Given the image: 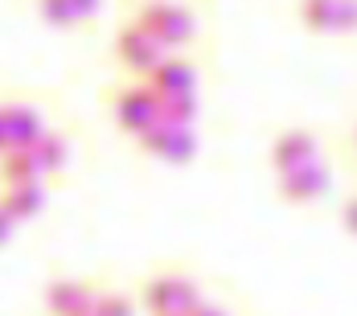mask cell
<instances>
[{"mask_svg":"<svg viewBox=\"0 0 357 316\" xmlns=\"http://www.w3.org/2000/svg\"><path fill=\"white\" fill-rule=\"evenodd\" d=\"M140 304L148 308V316L189 313V308L202 304V287L181 267H160V271H152V276L140 280Z\"/></svg>","mask_w":357,"mask_h":316,"instance_id":"obj_1","label":"cell"},{"mask_svg":"<svg viewBox=\"0 0 357 316\" xmlns=\"http://www.w3.org/2000/svg\"><path fill=\"white\" fill-rule=\"evenodd\" d=\"M107 111L115 128L123 136H136V140L160 123V99L148 82H119L115 91H107Z\"/></svg>","mask_w":357,"mask_h":316,"instance_id":"obj_2","label":"cell"},{"mask_svg":"<svg viewBox=\"0 0 357 316\" xmlns=\"http://www.w3.org/2000/svg\"><path fill=\"white\" fill-rule=\"evenodd\" d=\"M136 25L144 33H152L165 50H181L197 37V21L189 8H181L173 0H148L140 13H136Z\"/></svg>","mask_w":357,"mask_h":316,"instance_id":"obj_3","label":"cell"},{"mask_svg":"<svg viewBox=\"0 0 357 316\" xmlns=\"http://www.w3.org/2000/svg\"><path fill=\"white\" fill-rule=\"evenodd\" d=\"M165 58H169V50H165L152 33H144L136 21L115 33V62H119V70L136 74V78H148Z\"/></svg>","mask_w":357,"mask_h":316,"instance_id":"obj_4","label":"cell"},{"mask_svg":"<svg viewBox=\"0 0 357 316\" xmlns=\"http://www.w3.org/2000/svg\"><path fill=\"white\" fill-rule=\"evenodd\" d=\"M328 189H333V169L324 165L321 156L300 165V169H291V173H280V185H275L280 202H287V206H312V202H321Z\"/></svg>","mask_w":357,"mask_h":316,"instance_id":"obj_5","label":"cell"},{"mask_svg":"<svg viewBox=\"0 0 357 316\" xmlns=\"http://www.w3.org/2000/svg\"><path fill=\"white\" fill-rule=\"evenodd\" d=\"M140 148L152 156V160L189 165L193 152H197V136H193V128H181V123H156L152 132L140 136Z\"/></svg>","mask_w":357,"mask_h":316,"instance_id":"obj_6","label":"cell"},{"mask_svg":"<svg viewBox=\"0 0 357 316\" xmlns=\"http://www.w3.org/2000/svg\"><path fill=\"white\" fill-rule=\"evenodd\" d=\"M317 156H321V140H317L312 128H284V132L271 140V152H267L275 176L291 173V169H300V165H308V160H317Z\"/></svg>","mask_w":357,"mask_h":316,"instance_id":"obj_7","label":"cell"},{"mask_svg":"<svg viewBox=\"0 0 357 316\" xmlns=\"http://www.w3.org/2000/svg\"><path fill=\"white\" fill-rule=\"evenodd\" d=\"M41 304H45V316H91L95 308V287L86 280H50L45 283V296H41Z\"/></svg>","mask_w":357,"mask_h":316,"instance_id":"obj_8","label":"cell"},{"mask_svg":"<svg viewBox=\"0 0 357 316\" xmlns=\"http://www.w3.org/2000/svg\"><path fill=\"white\" fill-rule=\"evenodd\" d=\"M144 82L156 91V99H189V95H197V66L189 58H173L169 54Z\"/></svg>","mask_w":357,"mask_h":316,"instance_id":"obj_9","label":"cell"},{"mask_svg":"<svg viewBox=\"0 0 357 316\" xmlns=\"http://www.w3.org/2000/svg\"><path fill=\"white\" fill-rule=\"evenodd\" d=\"M4 111V128H8V148H33L45 136V123H41V111L33 103H21V99H8L0 103Z\"/></svg>","mask_w":357,"mask_h":316,"instance_id":"obj_10","label":"cell"},{"mask_svg":"<svg viewBox=\"0 0 357 316\" xmlns=\"http://www.w3.org/2000/svg\"><path fill=\"white\" fill-rule=\"evenodd\" d=\"M0 210H8L17 222H29L45 210V185L29 181V185H4L0 189Z\"/></svg>","mask_w":357,"mask_h":316,"instance_id":"obj_11","label":"cell"},{"mask_svg":"<svg viewBox=\"0 0 357 316\" xmlns=\"http://www.w3.org/2000/svg\"><path fill=\"white\" fill-rule=\"evenodd\" d=\"M41 165L29 148H8L0 156V189L4 185H29V181H41Z\"/></svg>","mask_w":357,"mask_h":316,"instance_id":"obj_12","label":"cell"},{"mask_svg":"<svg viewBox=\"0 0 357 316\" xmlns=\"http://www.w3.org/2000/svg\"><path fill=\"white\" fill-rule=\"evenodd\" d=\"M341 0H300V25L308 33H337Z\"/></svg>","mask_w":357,"mask_h":316,"instance_id":"obj_13","label":"cell"},{"mask_svg":"<svg viewBox=\"0 0 357 316\" xmlns=\"http://www.w3.org/2000/svg\"><path fill=\"white\" fill-rule=\"evenodd\" d=\"M29 152L37 156V165H41V173H45V176H50V173H62V169H66V160H70V140H66V136L45 132V136H41Z\"/></svg>","mask_w":357,"mask_h":316,"instance_id":"obj_14","label":"cell"},{"mask_svg":"<svg viewBox=\"0 0 357 316\" xmlns=\"http://www.w3.org/2000/svg\"><path fill=\"white\" fill-rule=\"evenodd\" d=\"M91 316H136V300L128 292H95V308Z\"/></svg>","mask_w":357,"mask_h":316,"instance_id":"obj_15","label":"cell"},{"mask_svg":"<svg viewBox=\"0 0 357 316\" xmlns=\"http://www.w3.org/2000/svg\"><path fill=\"white\" fill-rule=\"evenodd\" d=\"M37 13L50 21V25H58V29H74L82 17H78V8H74V0H37Z\"/></svg>","mask_w":357,"mask_h":316,"instance_id":"obj_16","label":"cell"},{"mask_svg":"<svg viewBox=\"0 0 357 316\" xmlns=\"http://www.w3.org/2000/svg\"><path fill=\"white\" fill-rule=\"evenodd\" d=\"M337 218H341V230H345L349 239H357V189L341 202V213H337Z\"/></svg>","mask_w":357,"mask_h":316,"instance_id":"obj_17","label":"cell"},{"mask_svg":"<svg viewBox=\"0 0 357 316\" xmlns=\"http://www.w3.org/2000/svg\"><path fill=\"white\" fill-rule=\"evenodd\" d=\"M337 33H357V0H341V13H337Z\"/></svg>","mask_w":357,"mask_h":316,"instance_id":"obj_18","label":"cell"},{"mask_svg":"<svg viewBox=\"0 0 357 316\" xmlns=\"http://www.w3.org/2000/svg\"><path fill=\"white\" fill-rule=\"evenodd\" d=\"M185 316H234V313H230L226 304H210V300H202L197 308H189Z\"/></svg>","mask_w":357,"mask_h":316,"instance_id":"obj_19","label":"cell"},{"mask_svg":"<svg viewBox=\"0 0 357 316\" xmlns=\"http://www.w3.org/2000/svg\"><path fill=\"white\" fill-rule=\"evenodd\" d=\"M13 230H17V218H13L8 210H0V246L13 239Z\"/></svg>","mask_w":357,"mask_h":316,"instance_id":"obj_20","label":"cell"},{"mask_svg":"<svg viewBox=\"0 0 357 316\" xmlns=\"http://www.w3.org/2000/svg\"><path fill=\"white\" fill-rule=\"evenodd\" d=\"M99 4H103V0H74V8H78V17H82V21H86V17H95V13H99Z\"/></svg>","mask_w":357,"mask_h":316,"instance_id":"obj_21","label":"cell"},{"mask_svg":"<svg viewBox=\"0 0 357 316\" xmlns=\"http://www.w3.org/2000/svg\"><path fill=\"white\" fill-rule=\"evenodd\" d=\"M8 152V128H4V111H0V156Z\"/></svg>","mask_w":357,"mask_h":316,"instance_id":"obj_22","label":"cell"},{"mask_svg":"<svg viewBox=\"0 0 357 316\" xmlns=\"http://www.w3.org/2000/svg\"><path fill=\"white\" fill-rule=\"evenodd\" d=\"M160 316H185V313H160Z\"/></svg>","mask_w":357,"mask_h":316,"instance_id":"obj_23","label":"cell"},{"mask_svg":"<svg viewBox=\"0 0 357 316\" xmlns=\"http://www.w3.org/2000/svg\"><path fill=\"white\" fill-rule=\"evenodd\" d=\"M354 140H357V132H354Z\"/></svg>","mask_w":357,"mask_h":316,"instance_id":"obj_24","label":"cell"}]
</instances>
